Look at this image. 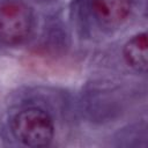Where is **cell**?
Wrapping results in <instances>:
<instances>
[{
    "label": "cell",
    "instance_id": "6da1fadb",
    "mask_svg": "<svg viewBox=\"0 0 148 148\" xmlns=\"http://www.w3.org/2000/svg\"><path fill=\"white\" fill-rule=\"evenodd\" d=\"M14 136L28 147H45L54 134V127L47 112L38 108H28L15 114L12 121Z\"/></svg>",
    "mask_w": 148,
    "mask_h": 148
},
{
    "label": "cell",
    "instance_id": "7a4b0ae2",
    "mask_svg": "<svg viewBox=\"0 0 148 148\" xmlns=\"http://www.w3.org/2000/svg\"><path fill=\"white\" fill-rule=\"evenodd\" d=\"M32 28V14L22 2L9 1L0 5V40L18 44L28 38Z\"/></svg>",
    "mask_w": 148,
    "mask_h": 148
},
{
    "label": "cell",
    "instance_id": "3957f363",
    "mask_svg": "<svg viewBox=\"0 0 148 148\" xmlns=\"http://www.w3.org/2000/svg\"><path fill=\"white\" fill-rule=\"evenodd\" d=\"M95 16L106 25H117L131 13L132 0H92Z\"/></svg>",
    "mask_w": 148,
    "mask_h": 148
},
{
    "label": "cell",
    "instance_id": "277c9868",
    "mask_svg": "<svg viewBox=\"0 0 148 148\" xmlns=\"http://www.w3.org/2000/svg\"><path fill=\"white\" fill-rule=\"evenodd\" d=\"M124 59L128 66L139 71L146 72L148 64V42L147 34L141 32L133 36L124 46Z\"/></svg>",
    "mask_w": 148,
    "mask_h": 148
}]
</instances>
